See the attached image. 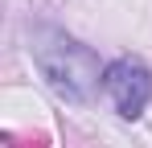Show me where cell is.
Wrapping results in <instances>:
<instances>
[{
    "label": "cell",
    "mask_w": 152,
    "mask_h": 148,
    "mask_svg": "<svg viewBox=\"0 0 152 148\" xmlns=\"http://www.w3.org/2000/svg\"><path fill=\"white\" fill-rule=\"evenodd\" d=\"M29 58L37 74L45 78L58 99L66 103H91L103 86L107 66H99V53L91 45H82L78 37H70L58 25H29Z\"/></svg>",
    "instance_id": "obj_1"
},
{
    "label": "cell",
    "mask_w": 152,
    "mask_h": 148,
    "mask_svg": "<svg viewBox=\"0 0 152 148\" xmlns=\"http://www.w3.org/2000/svg\"><path fill=\"white\" fill-rule=\"evenodd\" d=\"M103 91H107V99L115 103V111L124 119H140L152 99V74L140 58H115V62H107Z\"/></svg>",
    "instance_id": "obj_2"
}]
</instances>
